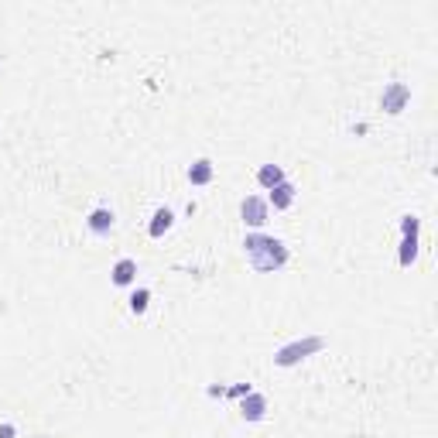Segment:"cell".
Instances as JSON below:
<instances>
[{
    "mask_svg": "<svg viewBox=\"0 0 438 438\" xmlns=\"http://www.w3.org/2000/svg\"><path fill=\"white\" fill-rule=\"evenodd\" d=\"M243 250H247L250 267L260 271V274H274V271H281L288 264V247L281 240H274V236H264V233H250L243 240Z\"/></svg>",
    "mask_w": 438,
    "mask_h": 438,
    "instance_id": "6da1fadb",
    "label": "cell"
},
{
    "mask_svg": "<svg viewBox=\"0 0 438 438\" xmlns=\"http://www.w3.org/2000/svg\"><path fill=\"white\" fill-rule=\"evenodd\" d=\"M322 346H326V339H322V335L295 339V342H288V346H281V349L274 353V363H278V366H295L298 360H305V356H311V353H318Z\"/></svg>",
    "mask_w": 438,
    "mask_h": 438,
    "instance_id": "7a4b0ae2",
    "label": "cell"
},
{
    "mask_svg": "<svg viewBox=\"0 0 438 438\" xmlns=\"http://www.w3.org/2000/svg\"><path fill=\"white\" fill-rule=\"evenodd\" d=\"M240 216H243L247 226H264V223L271 219V206H267V199H260V195H247V199L240 202Z\"/></svg>",
    "mask_w": 438,
    "mask_h": 438,
    "instance_id": "3957f363",
    "label": "cell"
},
{
    "mask_svg": "<svg viewBox=\"0 0 438 438\" xmlns=\"http://www.w3.org/2000/svg\"><path fill=\"white\" fill-rule=\"evenodd\" d=\"M408 100H411V86L408 82H390V86H384V96H380V106H384L387 113H401L404 106H408Z\"/></svg>",
    "mask_w": 438,
    "mask_h": 438,
    "instance_id": "277c9868",
    "label": "cell"
},
{
    "mask_svg": "<svg viewBox=\"0 0 438 438\" xmlns=\"http://www.w3.org/2000/svg\"><path fill=\"white\" fill-rule=\"evenodd\" d=\"M240 414H243V421H264V414H267V397L250 390V394L240 401Z\"/></svg>",
    "mask_w": 438,
    "mask_h": 438,
    "instance_id": "5b68a950",
    "label": "cell"
},
{
    "mask_svg": "<svg viewBox=\"0 0 438 438\" xmlns=\"http://www.w3.org/2000/svg\"><path fill=\"white\" fill-rule=\"evenodd\" d=\"M113 223H117V216H113V209H106V206L93 209V212H89V219H86V226L96 233V236H106V233L113 230Z\"/></svg>",
    "mask_w": 438,
    "mask_h": 438,
    "instance_id": "8992f818",
    "label": "cell"
},
{
    "mask_svg": "<svg viewBox=\"0 0 438 438\" xmlns=\"http://www.w3.org/2000/svg\"><path fill=\"white\" fill-rule=\"evenodd\" d=\"M110 281L117 284V288H127V284H134V281H137V260H130V257L117 260V264H113V271H110Z\"/></svg>",
    "mask_w": 438,
    "mask_h": 438,
    "instance_id": "52a82bcc",
    "label": "cell"
},
{
    "mask_svg": "<svg viewBox=\"0 0 438 438\" xmlns=\"http://www.w3.org/2000/svg\"><path fill=\"white\" fill-rule=\"evenodd\" d=\"M295 195H298V188H295L291 181H281L278 188H271V195H267V206H274V209H291V206H295Z\"/></svg>",
    "mask_w": 438,
    "mask_h": 438,
    "instance_id": "ba28073f",
    "label": "cell"
},
{
    "mask_svg": "<svg viewBox=\"0 0 438 438\" xmlns=\"http://www.w3.org/2000/svg\"><path fill=\"white\" fill-rule=\"evenodd\" d=\"M172 223H175V212H172V209L168 206H161V209H155V216H151V226H148V233H151V236H165V233L172 230Z\"/></svg>",
    "mask_w": 438,
    "mask_h": 438,
    "instance_id": "9c48e42d",
    "label": "cell"
},
{
    "mask_svg": "<svg viewBox=\"0 0 438 438\" xmlns=\"http://www.w3.org/2000/svg\"><path fill=\"white\" fill-rule=\"evenodd\" d=\"M257 181L264 185V188H267V192H271V188H278V185H281V181H288V179H284V168H281V165H260V168H257Z\"/></svg>",
    "mask_w": 438,
    "mask_h": 438,
    "instance_id": "30bf717a",
    "label": "cell"
},
{
    "mask_svg": "<svg viewBox=\"0 0 438 438\" xmlns=\"http://www.w3.org/2000/svg\"><path fill=\"white\" fill-rule=\"evenodd\" d=\"M188 181H192V185H209V181H212V161H209V157H199V161L188 168Z\"/></svg>",
    "mask_w": 438,
    "mask_h": 438,
    "instance_id": "8fae6325",
    "label": "cell"
},
{
    "mask_svg": "<svg viewBox=\"0 0 438 438\" xmlns=\"http://www.w3.org/2000/svg\"><path fill=\"white\" fill-rule=\"evenodd\" d=\"M401 267H411L418 260V236H401Z\"/></svg>",
    "mask_w": 438,
    "mask_h": 438,
    "instance_id": "7c38bea8",
    "label": "cell"
},
{
    "mask_svg": "<svg viewBox=\"0 0 438 438\" xmlns=\"http://www.w3.org/2000/svg\"><path fill=\"white\" fill-rule=\"evenodd\" d=\"M148 305H151V291H148V288H137V291L130 295V311L141 315V311H148Z\"/></svg>",
    "mask_w": 438,
    "mask_h": 438,
    "instance_id": "4fadbf2b",
    "label": "cell"
},
{
    "mask_svg": "<svg viewBox=\"0 0 438 438\" xmlns=\"http://www.w3.org/2000/svg\"><path fill=\"white\" fill-rule=\"evenodd\" d=\"M0 438H18V428L14 425H0Z\"/></svg>",
    "mask_w": 438,
    "mask_h": 438,
    "instance_id": "5bb4252c",
    "label": "cell"
}]
</instances>
